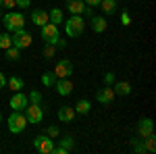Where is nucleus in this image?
Here are the masks:
<instances>
[{
	"label": "nucleus",
	"mask_w": 156,
	"mask_h": 154,
	"mask_svg": "<svg viewBox=\"0 0 156 154\" xmlns=\"http://www.w3.org/2000/svg\"><path fill=\"white\" fill-rule=\"evenodd\" d=\"M2 23H4L9 34H15L19 29H25V17L21 13L11 11V13H6V15H2Z\"/></svg>",
	"instance_id": "obj_1"
},
{
	"label": "nucleus",
	"mask_w": 156,
	"mask_h": 154,
	"mask_svg": "<svg viewBox=\"0 0 156 154\" xmlns=\"http://www.w3.org/2000/svg\"><path fill=\"white\" fill-rule=\"evenodd\" d=\"M83 29H85V21L81 15H73L71 19L65 23V31H67L69 38H79L83 34Z\"/></svg>",
	"instance_id": "obj_2"
},
{
	"label": "nucleus",
	"mask_w": 156,
	"mask_h": 154,
	"mask_svg": "<svg viewBox=\"0 0 156 154\" xmlns=\"http://www.w3.org/2000/svg\"><path fill=\"white\" fill-rule=\"evenodd\" d=\"M6 123H9V131L11 133H21L27 127V117H25L21 110H12Z\"/></svg>",
	"instance_id": "obj_3"
},
{
	"label": "nucleus",
	"mask_w": 156,
	"mask_h": 154,
	"mask_svg": "<svg viewBox=\"0 0 156 154\" xmlns=\"http://www.w3.org/2000/svg\"><path fill=\"white\" fill-rule=\"evenodd\" d=\"M31 40H34V38H31V34H29V31L19 29V31L11 34V46L23 50V48H29V46H31Z\"/></svg>",
	"instance_id": "obj_4"
},
{
	"label": "nucleus",
	"mask_w": 156,
	"mask_h": 154,
	"mask_svg": "<svg viewBox=\"0 0 156 154\" xmlns=\"http://www.w3.org/2000/svg\"><path fill=\"white\" fill-rule=\"evenodd\" d=\"M42 40H44V44H58V40H60V34H58V25H54V23H46V25H42Z\"/></svg>",
	"instance_id": "obj_5"
},
{
	"label": "nucleus",
	"mask_w": 156,
	"mask_h": 154,
	"mask_svg": "<svg viewBox=\"0 0 156 154\" xmlns=\"http://www.w3.org/2000/svg\"><path fill=\"white\" fill-rule=\"evenodd\" d=\"M34 148H36L40 154H52V148H54V140L50 135H37L34 140Z\"/></svg>",
	"instance_id": "obj_6"
},
{
	"label": "nucleus",
	"mask_w": 156,
	"mask_h": 154,
	"mask_svg": "<svg viewBox=\"0 0 156 154\" xmlns=\"http://www.w3.org/2000/svg\"><path fill=\"white\" fill-rule=\"evenodd\" d=\"M25 110H27V123H42V119H44V108H42V104H34V102H29L27 106H25Z\"/></svg>",
	"instance_id": "obj_7"
},
{
	"label": "nucleus",
	"mask_w": 156,
	"mask_h": 154,
	"mask_svg": "<svg viewBox=\"0 0 156 154\" xmlns=\"http://www.w3.org/2000/svg\"><path fill=\"white\" fill-rule=\"evenodd\" d=\"M54 75L62 79V77H71L73 75V63L69 59H62L56 63V67H54Z\"/></svg>",
	"instance_id": "obj_8"
},
{
	"label": "nucleus",
	"mask_w": 156,
	"mask_h": 154,
	"mask_svg": "<svg viewBox=\"0 0 156 154\" xmlns=\"http://www.w3.org/2000/svg\"><path fill=\"white\" fill-rule=\"evenodd\" d=\"M54 90H56V94H58V96H71V92H73V81L69 79V77L56 79Z\"/></svg>",
	"instance_id": "obj_9"
},
{
	"label": "nucleus",
	"mask_w": 156,
	"mask_h": 154,
	"mask_svg": "<svg viewBox=\"0 0 156 154\" xmlns=\"http://www.w3.org/2000/svg\"><path fill=\"white\" fill-rule=\"evenodd\" d=\"M29 104V100H27V96L23 92H15L11 98V108L12 110H25V106Z\"/></svg>",
	"instance_id": "obj_10"
},
{
	"label": "nucleus",
	"mask_w": 156,
	"mask_h": 154,
	"mask_svg": "<svg viewBox=\"0 0 156 154\" xmlns=\"http://www.w3.org/2000/svg\"><path fill=\"white\" fill-rule=\"evenodd\" d=\"M96 100L100 102V104H110V102L115 100V92H112V88L106 85V88L98 90V92H96Z\"/></svg>",
	"instance_id": "obj_11"
},
{
	"label": "nucleus",
	"mask_w": 156,
	"mask_h": 154,
	"mask_svg": "<svg viewBox=\"0 0 156 154\" xmlns=\"http://www.w3.org/2000/svg\"><path fill=\"white\" fill-rule=\"evenodd\" d=\"M50 19H48V11H44V9H34L31 11V23L37 25V27H42V25H46Z\"/></svg>",
	"instance_id": "obj_12"
},
{
	"label": "nucleus",
	"mask_w": 156,
	"mask_h": 154,
	"mask_svg": "<svg viewBox=\"0 0 156 154\" xmlns=\"http://www.w3.org/2000/svg\"><path fill=\"white\" fill-rule=\"evenodd\" d=\"M150 133H154V123H152V119H142V121L137 123V135L144 140L146 135H150Z\"/></svg>",
	"instance_id": "obj_13"
},
{
	"label": "nucleus",
	"mask_w": 156,
	"mask_h": 154,
	"mask_svg": "<svg viewBox=\"0 0 156 154\" xmlns=\"http://www.w3.org/2000/svg\"><path fill=\"white\" fill-rule=\"evenodd\" d=\"M75 119V108L73 106H60L58 108V121L60 123H71Z\"/></svg>",
	"instance_id": "obj_14"
},
{
	"label": "nucleus",
	"mask_w": 156,
	"mask_h": 154,
	"mask_svg": "<svg viewBox=\"0 0 156 154\" xmlns=\"http://www.w3.org/2000/svg\"><path fill=\"white\" fill-rule=\"evenodd\" d=\"M90 25H92V29H94V34H104L106 31V19L104 17H92V21H90Z\"/></svg>",
	"instance_id": "obj_15"
},
{
	"label": "nucleus",
	"mask_w": 156,
	"mask_h": 154,
	"mask_svg": "<svg viewBox=\"0 0 156 154\" xmlns=\"http://www.w3.org/2000/svg\"><path fill=\"white\" fill-rule=\"evenodd\" d=\"M112 92H115V96H129L131 94V85L127 81H115Z\"/></svg>",
	"instance_id": "obj_16"
},
{
	"label": "nucleus",
	"mask_w": 156,
	"mask_h": 154,
	"mask_svg": "<svg viewBox=\"0 0 156 154\" xmlns=\"http://www.w3.org/2000/svg\"><path fill=\"white\" fill-rule=\"evenodd\" d=\"M83 6H85L83 0H67V11L71 13V15H81Z\"/></svg>",
	"instance_id": "obj_17"
},
{
	"label": "nucleus",
	"mask_w": 156,
	"mask_h": 154,
	"mask_svg": "<svg viewBox=\"0 0 156 154\" xmlns=\"http://www.w3.org/2000/svg\"><path fill=\"white\" fill-rule=\"evenodd\" d=\"M73 108H75V115H87L90 108H92V102L87 98H81V100H77V104Z\"/></svg>",
	"instance_id": "obj_18"
},
{
	"label": "nucleus",
	"mask_w": 156,
	"mask_h": 154,
	"mask_svg": "<svg viewBox=\"0 0 156 154\" xmlns=\"http://www.w3.org/2000/svg\"><path fill=\"white\" fill-rule=\"evenodd\" d=\"M48 19H50V23L58 25V23L65 21V13L60 11V9H50V11H48Z\"/></svg>",
	"instance_id": "obj_19"
},
{
	"label": "nucleus",
	"mask_w": 156,
	"mask_h": 154,
	"mask_svg": "<svg viewBox=\"0 0 156 154\" xmlns=\"http://www.w3.org/2000/svg\"><path fill=\"white\" fill-rule=\"evenodd\" d=\"M102 13H106V15H112V13L117 11V0H100V4H98Z\"/></svg>",
	"instance_id": "obj_20"
},
{
	"label": "nucleus",
	"mask_w": 156,
	"mask_h": 154,
	"mask_svg": "<svg viewBox=\"0 0 156 154\" xmlns=\"http://www.w3.org/2000/svg\"><path fill=\"white\" fill-rule=\"evenodd\" d=\"M56 75H54V71H46L44 75H42V83L46 85V88H54V83H56Z\"/></svg>",
	"instance_id": "obj_21"
},
{
	"label": "nucleus",
	"mask_w": 156,
	"mask_h": 154,
	"mask_svg": "<svg viewBox=\"0 0 156 154\" xmlns=\"http://www.w3.org/2000/svg\"><path fill=\"white\" fill-rule=\"evenodd\" d=\"M6 85L11 88L12 92H21L23 90V79L21 77H11V79H6Z\"/></svg>",
	"instance_id": "obj_22"
},
{
	"label": "nucleus",
	"mask_w": 156,
	"mask_h": 154,
	"mask_svg": "<svg viewBox=\"0 0 156 154\" xmlns=\"http://www.w3.org/2000/svg\"><path fill=\"white\" fill-rule=\"evenodd\" d=\"M60 148H65V152L69 154L73 150V146H75V140H73V135H65L62 140H60V144H58Z\"/></svg>",
	"instance_id": "obj_23"
},
{
	"label": "nucleus",
	"mask_w": 156,
	"mask_h": 154,
	"mask_svg": "<svg viewBox=\"0 0 156 154\" xmlns=\"http://www.w3.org/2000/svg\"><path fill=\"white\" fill-rule=\"evenodd\" d=\"M144 146H146V152H154L156 150V138H154V133H150V135H146L144 138Z\"/></svg>",
	"instance_id": "obj_24"
},
{
	"label": "nucleus",
	"mask_w": 156,
	"mask_h": 154,
	"mask_svg": "<svg viewBox=\"0 0 156 154\" xmlns=\"http://www.w3.org/2000/svg\"><path fill=\"white\" fill-rule=\"evenodd\" d=\"M131 148H133V152H137V154H146V146H144V140L142 138L131 140Z\"/></svg>",
	"instance_id": "obj_25"
},
{
	"label": "nucleus",
	"mask_w": 156,
	"mask_h": 154,
	"mask_svg": "<svg viewBox=\"0 0 156 154\" xmlns=\"http://www.w3.org/2000/svg\"><path fill=\"white\" fill-rule=\"evenodd\" d=\"M6 59H9V60H19V59H21V50L15 48V46H9V48H6Z\"/></svg>",
	"instance_id": "obj_26"
},
{
	"label": "nucleus",
	"mask_w": 156,
	"mask_h": 154,
	"mask_svg": "<svg viewBox=\"0 0 156 154\" xmlns=\"http://www.w3.org/2000/svg\"><path fill=\"white\" fill-rule=\"evenodd\" d=\"M54 52H56V46H54V44H44V50H42V54H44V59H46V60L54 59Z\"/></svg>",
	"instance_id": "obj_27"
},
{
	"label": "nucleus",
	"mask_w": 156,
	"mask_h": 154,
	"mask_svg": "<svg viewBox=\"0 0 156 154\" xmlns=\"http://www.w3.org/2000/svg\"><path fill=\"white\" fill-rule=\"evenodd\" d=\"M9 46H11V34H9V31H6V34H0V48L6 50Z\"/></svg>",
	"instance_id": "obj_28"
},
{
	"label": "nucleus",
	"mask_w": 156,
	"mask_h": 154,
	"mask_svg": "<svg viewBox=\"0 0 156 154\" xmlns=\"http://www.w3.org/2000/svg\"><path fill=\"white\" fill-rule=\"evenodd\" d=\"M27 100H29V102H34V104H42V94H40V92H29Z\"/></svg>",
	"instance_id": "obj_29"
},
{
	"label": "nucleus",
	"mask_w": 156,
	"mask_h": 154,
	"mask_svg": "<svg viewBox=\"0 0 156 154\" xmlns=\"http://www.w3.org/2000/svg\"><path fill=\"white\" fill-rule=\"evenodd\" d=\"M46 135H50V138H58V135H60L58 127H56V125H50L48 129H46Z\"/></svg>",
	"instance_id": "obj_30"
},
{
	"label": "nucleus",
	"mask_w": 156,
	"mask_h": 154,
	"mask_svg": "<svg viewBox=\"0 0 156 154\" xmlns=\"http://www.w3.org/2000/svg\"><path fill=\"white\" fill-rule=\"evenodd\" d=\"M117 81V75H115V73L110 71V73H106V75H104V83H106V85H112V83Z\"/></svg>",
	"instance_id": "obj_31"
},
{
	"label": "nucleus",
	"mask_w": 156,
	"mask_h": 154,
	"mask_svg": "<svg viewBox=\"0 0 156 154\" xmlns=\"http://www.w3.org/2000/svg\"><path fill=\"white\" fill-rule=\"evenodd\" d=\"M121 23L125 25V27L131 25V17H129V13H121Z\"/></svg>",
	"instance_id": "obj_32"
},
{
	"label": "nucleus",
	"mask_w": 156,
	"mask_h": 154,
	"mask_svg": "<svg viewBox=\"0 0 156 154\" xmlns=\"http://www.w3.org/2000/svg\"><path fill=\"white\" fill-rule=\"evenodd\" d=\"M15 6H19V9H27V6H31V0H15Z\"/></svg>",
	"instance_id": "obj_33"
},
{
	"label": "nucleus",
	"mask_w": 156,
	"mask_h": 154,
	"mask_svg": "<svg viewBox=\"0 0 156 154\" xmlns=\"http://www.w3.org/2000/svg\"><path fill=\"white\" fill-rule=\"evenodd\" d=\"M0 6H2V9H9V11H11L12 6H15V0H0Z\"/></svg>",
	"instance_id": "obj_34"
},
{
	"label": "nucleus",
	"mask_w": 156,
	"mask_h": 154,
	"mask_svg": "<svg viewBox=\"0 0 156 154\" xmlns=\"http://www.w3.org/2000/svg\"><path fill=\"white\" fill-rule=\"evenodd\" d=\"M81 15H85V17H94V11H92V6H83V13Z\"/></svg>",
	"instance_id": "obj_35"
},
{
	"label": "nucleus",
	"mask_w": 156,
	"mask_h": 154,
	"mask_svg": "<svg viewBox=\"0 0 156 154\" xmlns=\"http://www.w3.org/2000/svg\"><path fill=\"white\" fill-rule=\"evenodd\" d=\"M85 2V6H98L100 4V0H83Z\"/></svg>",
	"instance_id": "obj_36"
},
{
	"label": "nucleus",
	"mask_w": 156,
	"mask_h": 154,
	"mask_svg": "<svg viewBox=\"0 0 156 154\" xmlns=\"http://www.w3.org/2000/svg\"><path fill=\"white\" fill-rule=\"evenodd\" d=\"M6 85V77H4V73H0V88H4Z\"/></svg>",
	"instance_id": "obj_37"
},
{
	"label": "nucleus",
	"mask_w": 156,
	"mask_h": 154,
	"mask_svg": "<svg viewBox=\"0 0 156 154\" xmlns=\"http://www.w3.org/2000/svg\"><path fill=\"white\" fill-rule=\"evenodd\" d=\"M0 19H2V6H0Z\"/></svg>",
	"instance_id": "obj_38"
},
{
	"label": "nucleus",
	"mask_w": 156,
	"mask_h": 154,
	"mask_svg": "<svg viewBox=\"0 0 156 154\" xmlns=\"http://www.w3.org/2000/svg\"><path fill=\"white\" fill-rule=\"evenodd\" d=\"M0 121H2V115H0Z\"/></svg>",
	"instance_id": "obj_39"
}]
</instances>
